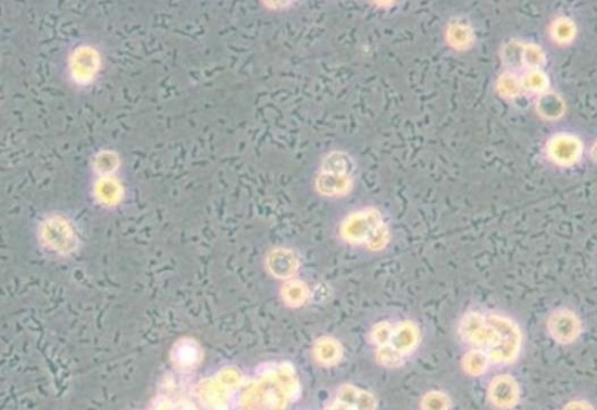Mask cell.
Wrapping results in <instances>:
<instances>
[{"instance_id":"cell-1","label":"cell","mask_w":597,"mask_h":410,"mask_svg":"<svg viewBox=\"0 0 597 410\" xmlns=\"http://www.w3.org/2000/svg\"><path fill=\"white\" fill-rule=\"evenodd\" d=\"M458 330L466 346L485 353L491 363H514L521 352L520 327L499 313L471 311L460 319Z\"/></svg>"},{"instance_id":"cell-2","label":"cell","mask_w":597,"mask_h":410,"mask_svg":"<svg viewBox=\"0 0 597 410\" xmlns=\"http://www.w3.org/2000/svg\"><path fill=\"white\" fill-rule=\"evenodd\" d=\"M547 332L556 343L568 346L580 335V319L570 309H556L547 319Z\"/></svg>"},{"instance_id":"cell-3","label":"cell","mask_w":597,"mask_h":410,"mask_svg":"<svg viewBox=\"0 0 597 410\" xmlns=\"http://www.w3.org/2000/svg\"><path fill=\"white\" fill-rule=\"evenodd\" d=\"M487 398L500 409L514 408L520 400L519 383L509 374L495 376L487 389Z\"/></svg>"},{"instance_id":"cell-4","label":"cell","mask_w":597,"mask_h":410,"mask_svg":"<svg viewBox=\"0 0 597 410\" xmlns=\"http://www.w3.org/2000/svg\"><path fill=\"white\" fill-rule=\"evenodd\" d=\"M98 68V58L90 49H83L74 58L73 70L78 80H87Z\"/></svg>"},{"instance_id":"cell-5","label":"cell","mask_w":597,"mask_h":410,"mask_svg":"<svg viewBox=\"0 0 597 410\" xmlns=\"http://www.w3.org/2000/svg\"><path fill=\"white\" fill-rule=\"evenodd\" d=\"M490 359L485 353L479 349H470L463 358V368L470 376H482L490 367Z\"/></svg>"},{"instance_id":"cell-6","label":"cell","mask_w":597,"mask_h":410,"mask_svg":"<svg viewBox=\"0 0 597 410\" xmlns=\"http://www.w3.org/2000/svg\"><path fill=\"white\" fill-rule=\"evenodd\" d=\"M551 152L557 161L570 163L579 155V144L571 139L556 140L551 146Z\"/></svg>"},{"instance_id":"cell-7","label":"cell","mask_w":597,"mask_h":410,"mask_svg":"<svg viewBox=\"0 0 597 410\" xmlns=\"http://www.w3.org/2000/svg\"><path fill=\"white\" fill-rule=\"evenodd\" d=\"M430 408H440V409H447L450 408V400L447 395L444 394H435L431 397V400L429 402Z\"/></svg>"}]
</instances>
